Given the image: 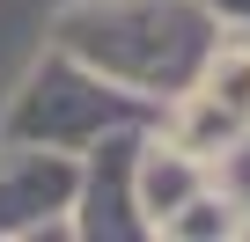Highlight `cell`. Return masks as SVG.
<instances>
[{
    "mask_svg": "<svg viewBox=\"0 0 250 242\" xmlns=\"http://www.w3.org/2000/svg\"><path fill=\"white\" fill-rule=\"evenodd\" d=\"M228 162H235V191H243V198H250V140H243V147H235V154H228Z\"/></svg>",
    "mask_w": 250,
    "mask_h": 242,
    "instance_id": "6",
    "label": "cell"
},
{
    "mask_svg": "<svg viewBox=\"0 0 250 242\" xmlns=\"http://www.w3.org/2000/svg\"><path fill=\"white\" fill-rule=\"evenodd\" d=\"M155 132L169 147H184L191 162H206V169H221L250 140V30L213 37V52L191 66V81L177 95H162Z\"/></svg>",
    "mask_w": 250,
    "mask_h": 242,
    "instance_id": "2",
    "label": "cell"
},
{
    "mask_svg": "<svg viewBox=\"0 0 250 242\" xmlns=\"http://www.w3.org/2000/svg\"><path fill=\"white\" fill-rule=\"evenodd\" d=\"M74 184L81 162L37 140H8L0 147V235H37L52 213H74ZM74 227V220H59Z\"/></svg>",
    "mask_w": 250,
    "mask_h": 242,
    "instance_id": "4",
    "label": "cell"
},
{
    "mask_svg": "<svg viewBox=\"0 0 250 242\" xmlns=\"http://www.w3.org/2000/svg\"><path fill=\"white\" fill-rule=\"evenodd\" d=\"M206 15L221 30H250V0H206Z\"/></svg>",
    "mask_w": 250,
    "mask_h": 242,
    "instance_id": "5",
    "label": "cell"
},
{
    "mask_svg": "<svg viewBox=\"0 0 250 242\" xmlns=\"http://www.w3.org/2000/svg\"><path fill=\"white\" fill-rule=\"evenodd\" d=\"M133 110H140L133 88L103 81L96 66H81V59H66V52L52 44V59L30 66V81H22V95H15V110H8V140H37V147L74 154V147L103 140L110 125H125Z\"/></svg>",
    "mask_w": 250,
    "mask_h": 242,
    "instance_id": "3",
    "label": "cell"
},
{
    "mask_svg": "<svg viewBox=\"0 0 250 242\" xmlns=\"http://www.w3.org/2000/svg\"><path fill=\"white\" fill-rule=\"evenodd\" d=\"M221 22L206 15V0H66L52 44L103 81L133 88L140 103H162L191 81V66L213 52Z\"/></svg>",
    "mask_w": 250,
    "mask_h": 242,
    "instance_id": "1",
    "label": "cell"
}]
</instances>
